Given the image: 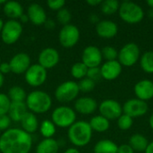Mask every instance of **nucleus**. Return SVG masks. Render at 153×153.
<instances>
[{
    "label": "nucleus",
    "instance_id": "6e6552de",
    "mask_svg": "<svg viewBox=\"0 0 153 153\" xmlns=\"http://www.w3.org/2000/svg\"><path fill=\"white\" fill-rule=\"evenodd\" d=\"M0 33L4 44L13 45L20 39L22 33V25L17 20H9L4 23Z\"/></svg>",
    "mask_w": 153,
    "mask_h": 153
},
{
    "label": "nucleus",
    "instance_id": "7ed1b4c3",
    "mask_svg": "<svg viewBox=\"0 0 153 153\" xmlns=\"http://www.w3.org/2000/svg\"><path fill=\"white\" fill-rule=\"evenodd\" d=\"M27 108L33 114H43L48 111L52 106L50 95L43 91H33L29 93L25 100Z\"/></svg>",
    "mask_w": 153,
    "mask_h": 153
},
{
    "label": "nucleus",
    "instance_id": "6e6d98bb",
    "mask_svg": "<svg viewBox=\"0 0 153 153\" xmlns=\"http://www.w3.org/2000/svg\"><path fill=\"white\" fill-rule=\"evenodd\" d=\"M5 2H6V1H3V0H2V1H0V11H1V7H2V6H1V4H4Z\"/></svg>",
    "mask_w": 153,
    "mask_h": 153
},
{
    "label": "nucleus",
    "instance_id": "a19ab883",
    "mask_svg": "<svg viewBox=\"0 0 153 153\" xmlns=\"http://www.w3.org/2000/svg\"><path fill=\"white\" fill-rule=\"evenodd\" d=\"M117 153H134V151L129 144H122L118 146Z\"/></svg>",
    "mask_w": 153,
    "mask_h": 153
},
{
    "label": "nucleus",
    "instance_id": "6ab92c4d",
    "mask_svg": "<svg viewBox=\"0 0 153 153\" xmlns=\"http://www.w3.org/2000/svg\"><path fill=\"white\" fill-rule=\"evenodd\" d=\"M27 15L29 17V21L37 26L44 25L47 21L46 11L40 4L37 3H32L28 6Z\"/></svg>",
    "mask_w": 153,
    "mask_h": 153
},
{
    "label": "nucleus",
    "instance_id": "c03bdc74",
    "mask_svg": "<svg viewBox=\"0 0 153 153\" xmlns=\"http://www.w3.org/2000/svg\"><path fill=\"white\" fill-rule=\"evenodd\" d=\"M86 3L91 6H96V5H99L102 3L101 0H87Z\"/></svg>",
    "mask_w": 153,
    "mask_h": 153
},
{
    "label": "nucleus",
    "instance_id": "a878e982",
    "mask_svg": "<svg viewBox=\"0 0 153 153\" xmlns=\"http://www.w3.org/2000/svg\"><path fill=\"white\" fill-rule=\"evenodd\" d=\"M90 126L92 129V131L98 132V133H104L109 129L110 126V122L104 117L98 115L94 116L91 118L90 122Z\"/></svg>",
    "mask_w": 153,
    "mask_h": 153
},
{
    "label": "nucleus",
    "instance_id": "393cba45",
    "mask_svg": "<svg viewBox=\"0 0 153 153\" xmlns=\"http://www.w3.org/2000/svg\"><path fill=\"white\" fill-rule=\"evenodd\" d=\"M58 150V143L53 138H48L39 142L36 148V153H57Z\"/></svg>",
    "mask_w": 153,
    "mask_h": 153
},
{
    "label": "nucleus",
    "instance_id": "603ef678",
    "mask_svg": "<svg viewBox=\"0 0 153 153\" xmlns=\"http://www.w3.org/2000/svg\"><path fill=\"white\" fill-rule=\"evenodd\" d=\"M146 4H147L151 8H153V0H147V1H146Z\"/></svg>",
    "mask_w": 153,
    "mask_h": 153
},
{
    "label": "nucleus",
    "instance_id": "de8ad7c7",
    "mask_svg": "<svg viewBox=\"0 0 153 153\" xmlns=\"http://www.w3.org/2000/svg\"><path fill=\"white\" fill-rule=\"evenodd\" d=\"M64 153H80V152L76 148H69Z\"/></svg>",
    "mask_w": 153,
    "mask_h": 153
},
{
    "label": "nucleus",
    "instance_id": "79ce46f5",
    "mask_svg": "<svg viewBox=\"0 0 153 153\" xmlns=\"http://www.w3.org/2000/svg\"><path fill=\"white\" fill-rule=\"evenodd\" d=\"M11 67H10V65L9 63H6V62H1L0 64V73L2 74H9L11 73Z\"/></svg>",
    "mask_w": 153,
    "mask_h": 153
},
{
    "label": "nucleus",
    "instance_id": "f257e3e1",
    "mask_svg": "<svg viewBox=\"0 0 153 153\" xmlns=\"http://www.w3.org/2000/svg\"><path fill=\"white\" fill-rule=\"evenodd\" d=\"M32 147V138L22 129L10 128L0 135L1 153H29Z\"/></svg>",
    "mask_w": 153,
    "mask_h": 153
},
{
    "label": "nucleus",
    "instance_id": "58836bf2",
    "mask_svg": "<svg viewBox=\"0 0 153 153\" xmlns=\"http://www.w3.org/2000/svg\"><path fill=\"white\" fill-rule=\"evenodd\" d=\"M47 4L51 10L59 11L62 8H64L65 4V0H48L47 2Z\"/></svg>",
    "mask_w": 153,
    "mask_h": 153
},
{
    "label": "nucleus",
    "instance_id": "a18cd8bd",
    "mask_svg": "<svg viewBox=\"0 0 153 153\" xmlns=\"http://www.w3.org/2000/svg\"><path fill=\"white\" fill-rule=\"evenodd\" d=\"M20 22L21 23H25V22H29V17H28V15L27 14H22L21 17H20Z\"/></svg>",
    "mask_w": 153,
    "mask_h": 153
},
{
    "label": "nucleus",
    "instance_id": "ddd939ff",
    "mask_svg": "<svg viewBox=\"0 0 153 153\" xmlns=\"http://www.w3.org/2000/svg\"><path fill=\"white\" fill-rule=\"evenodd\" d=\"M103 60L101 50L96 46L86 47L82 54V62L88 67H100Z\"/></svg>",
    "mask_w": 153,
    "mask_h": 153
},
{
    "label": "nucleus",
    "instance_id": "4468645a",
    "mask_svg": "<svg viewBox=\"0 0 153 153\" xmlns=\"http://www.w3.org/2000/svg\"><path fill=\"white\" fill-rule=\"evenodd\" d=\"M60 56L58 51L54 48H46L42 49L39 55V65L43 68L51 69L59 63Z\"/></svg>",
    "mask_w": 153,
    "mask_h": 153
},
{
    "label": "nucleus",
    "instance_id": "09e8293b",
    "mask_svg": "<svg viewBox=\"0 0 153 153\" xmlns=\"http://www.w3.org/2000/svg\"><path fill=\"white\" fill-rule=\"evenodd\" d=\"M91 22H99L100 21H99V18H98V16H96L95 14H92L91 16Z\"/></svg>",
    "mask_w": 153,
    "mask_h": 153
},
{
    "label": "nucleus",
    "instance_id": "ea45409f",
    "mask_svg": "<svg viewBox=\"0 0 153 153\" xmlns=\"http://www.w3.org/2000/svg\"><path fill=\"white\" fill-rule=\"evenodd\" d=\"M11 119L8 115H0V131H6L11 125Z\"/></svg>",
    "mask_w": 153,
    "mask_h": 153
},
{
    "label": "nucleus",
    "instance_id": "f3484780",
    "mask_svg": "<svg viewBox=\"0 0 153 153\" xmlns=\"http://www.w3.org/2000/svg\"><path fill=\"white\" fill-rule=\"evenodd\" d=\"M134 91L137 99L147 102L153 98V82L147 79L137 82L134 87Z\"/></svg>",
    "mask_w": 153,
    "mask_h": 153
},
{
    "label": "nucleus",
    "instance_id": "9d476101",
    "mask_svg": "<svg viewBox=\"0 0 153 153\" xmlns=\"http://www.w3.org/2000/svg\"><path fill=\"white\" fill-rule=\"evenodd\" d=\"M48 73L45 68H43L39 64L30 65L29 69L24 74V78L26 82L31 87H39L47 80Z\"/></svg>",
    "mask_w": 153,
    "mask_h": 153
},
{
    "label": "nucleus",
    "instance_id": "7c9ffc66",
    "mask_svg": "<svg viewBox=\"0 0 153 153\" xmlns=\"http://www.w3.org/2000/svg\"><path fill=\"white\" fill-rule=\"evenodd\" d=\"M120 3L117 0H105L100 4V10L106 15H111L118 12Z\"/></svg>",
    "mask_w": 153,
    "mask_h": 153
},
{
    "label": "nucleus",
    "instance_id": "4c0bfd02",
    "mask_svg": "<svg viewBox=\"0 0 153 153\" xmlns=\"http://www.w3.org/2000/svg\"><path fill=\"white\" fill-rule=\"evenodd\" d=\"M87 78L92 80L93 82L100 81L101 79V74H100V67H92V68H88L87 72Z\"/></svg>",
    "mask_w": 153,
    "mask_h": 153
},
{
    "label": "nucleus",
    "instance_id": "37998d69",
    "mask_svg": "<svg viewBox=\"0 0 153 153\" xmlns=\"http://www.w3.org/2000/svg\"><path fill=\"white\" fill-rule=\"evenodd\" d=\"M45 27L47 28V29H48V30H53L55 27H56V23H55V22L53 21V20H51V19H47V21H46V22H45Z\"/></svg>",
    "mask_w": 153,
    "mask_h": 153
},
{
    "label": "nucleus",
    "instance_id": "412c9836",
    "mask_svg": "<svg viewBox=\"0 0 153 153\" xmlns=\"http://www.w3.org/2000/svg\"><path fill=\"white\" fill-rule=\"evenodd\" d=\"M4 13L10 18V20H17L23 14L22 5L17 1H7L3 6Z\"/></svg>",
    "mask_w": 153,
    "mask_h": 153
},
{
    "label": "nucleus",
    "instance_id": "4be33fe9",
    "mask_svg": "<svg viewBox=\"0 0 153 153\" xmlns=\"http://www.w3.org/2000/svg\"><path fill=\"white\" fill-rule=\"evenodd\" d=\"M28 112L27 106L24 102H12L9 111H8V117L12 121L14 122H21L22 118L24 117V115Z\"/></svg>",
    "mask_w": 153,
    "mask_h": 153
},
{
    "label": "nucleus",
    "instance_id": "aec40b11",
    "mask_svg": "<svg viewBox=\"0 0 153 153\" xmlns=\"http://www.w3.org/2000/svg\"><path fill=\"white\" fill-rule=\"evenodd\" d=\"M99 108L97 101L91 97H81L75 100L74 109L82 115L93 114Z\"/></svg>",
    "mask_w": 153,
    "mask_h": 153
},
{
    "label": "nucleus",
    "instance_id": "dca6fc26",
    "mask_svg": "<svg viewBox=\"0 0 153 153\" xmlns=\"http://www.w3.org/2000/svg\"><path fill=\"white\" fill-rule=\"evenodd\" d=\"M100 68L102 79H105L107 81H114L120 76L123 66L117 60H115L106 61L104 64L101 65Z\"/></svg>",
    "mask_w": 153,
    "mask_h": 153
},
{
    "label": "nucleus",
    "instance_id": "2eb2a0df",
    "mask_svg": "<svg viewBox=\"0 0 153 153\" xmlns=\"http://www.w3.org/2000/svg\"><path fill=\"white\" fill-rule=\"evenodd\" d=\"M9 65L12 73L15 74H25V72L30 66V56L26 53H17L11 58Z\"/></svg>",
    "mask_w": 153,
    "mask_h": 153
},
{
    "label": "nucleus",
    "instance_id": "f8f14e48",
    "mask_svg": "<svg viewBox=\"0 0 153 153\" xmlns=\"http://www.w3.org/2000/svg\"><path fill=\"white\" fill-rule=\"evenodd\" d=\"M98 108L100 116L104 117L109 121L118 119V117L123 114V108L121 104L116 100L112 99L104 100L100 104Z\"/></svg>",
    "mask_w": 153,
    "mask_h": 153
},
{
    "label": "nucleus",
    "instance_id": "9b49d317",
    "mask_svg": "<svg viewBox=\"0 0 153 153\" xmlns=\"http://www.w3.org/2000/svg\"><path fill=\"white\" fill-rule=\"evenodd\" d=\"M122 108L123 114H126L131 117L132 118L143 117L149 110V106L147 102L141 100L137 98L126 100L122 106Z\"/></svg>",
    "mask_w": 153,
    "mask_h": 153
},
{
    "label": "nucleus",
    "instance_id": "5701e85b",
    "mask_svg": "<svg viewBox=\"0 0 153 153\" xmlns=\"http://www.w3.org/2000/svg\"><path fill=\"white\" fill-rule=\"evenodd\" d=\"M20 123L22 130L30 134L35 133L39 128V121L36 115L29 111L24 115Z\"/></svg>",
    "mask_w": 153,
    "mask_h": 153
},
{
    "label": "nucleus",
    "instance_id": "3c124183",
    "mask_svg": "<svg viewBox=\"0 0 153 153\" xmlns=\"http://www.w3.org/2000/svg\"><path fill=\"white\" fill-rule=\"evenodd\" d=\"M149 124H150V126L151 128L153 130V113L151 115L150 117V120H149Z\"/></svg>",
    "mask_w": 153,
    "mask_h": 153
},
{
    "label": "nucleus",
    "instance_id": "c756f323",
    "mask_svg": "<svg viewBox=\"0 0 153 153\" xmlns=\"http://www.w3.org/2000/svg\"><path fill=\"white\" fill-rule=\"evenodd\" d=\"M56 126L55 124L48 119H45L41 122V124L39 125V132L40 134L45 138H52V136H54V134H56Z\"/></svg>",
    "mask_w": 153,
    "mask_h": 153
},
{
    "label": "nucleus",
    "instance_id": "473e14b6",
    "mask_svg": "<svg viewBox=\"0 0 153 153\" xmlns=\"http://www.w3.org/2000/svg\"><path fill=\"white\" fill-rule=\"evenodd\" d=\"M101 55L104 59L107 61H115L117 60L118 57V51L116 48L112 46H106L101 49Z\"/></svg>",
    "mask_w": 153,
    "mask_h": 153
},
{
    "label": "nucleus",
    "instance_id": "13d9d810",
    "mask_svg": "<svg viewBox=\"0 0 153 153\" xmlns=\"http://www.w3.org/2000/svg\"><path fill=\"white\" fill-rule=\"evenodd\" d=\"M0 153H1V152H0Z\"/></svg>",
    "mask_w": 153,
    "mask_h": 153
},
{
    "label": "nucleus",
    "instance_id": "423d86ee",
    "mask_svg": "<svg viewBox=\"0 0 153 153\" xmlns=\"http://www.w3.org/2000/svg\"><path fill=\"white\" fill-rule=\"evenodd\" d=\"M140 57L141 51L139 46L134 42H128L119 50L117 61L122 66L131 67L140 60Z\"/></svg>",
    "mask_w": 153,
    "mask_h": 153
},
{
    "label": "nucleus",
    "instance_id": "39448f33",
    "mask_svg": "<svg viewBox=\"0 0 153 153\" xmlns=\"http://www.w3.org/2000/svg\"><path fill=\"white\" fill-rule=\"evenodd\" d=\"M51 121L56 126L65 128L70 127L73 124L76 122V113L69 107L60 106L55 108L51 115Z\"/></svg>",
    "mask_w": 153,
    "mask_h": 153
},
{
    "label": "nucleus",
    "instance_id": "f704fd0d",
    "mask_svg": "<svg viewBox=\"0 0 153 153\" xmlns=\"http://www.w3.org/2000/svg\"><path fill=\"white\" fill-rule=\"evenodd\" d=\"M56 19L64 26L67 25V24H70V21L72 19V13H71V12L68 9L64 7L61 10L57 11Z\"/></svg>",
    "mask_w": 153,
    "mask_h": 153
},
{
    "label": "nucleus",
    "instance_id": "4d7b16f0",
    "mask_svg": "<svg viewBox=\"0 0 153 153\" xmlns=\"http://www.w3.org/2000/svg\"><path fill=\"white\" fill-rule=\"evenodd\" d=\"M0 64H1V57H0Z\"/></svg>",
    "mask_w": 153,
    "mask_h": 153
},
{
    "label": "nucleus",
    "instance_id": "1a4fd4ad",
    "mask_svg": "<svg viewBox=\"0 0 153 153\" xmlns=\"http://www.w3.org/2000/svg\"><path fill=\"white\" fill-rule=\"evenodd\" d=\"M58 39L60 44L66 48L74 47L80 39V30L74 24H67L62 27L59 31Z\"/></svg>",
    "mask_w": 153,
    "mask_h": 153
},
{
    "label": "nucleus",
    "instance_id": "5fc2aeb1",
    "mask_svg": "<svg viewBox=\"0 0 153 153\" xmlns=\"http://www.w3.org/2000/svg\"><path fill=\"white\" fill-rule=\"evenodd\" d=\"M4 22H3V20L0 18V32H1V30H2V29H3V26H4Z\"/></svg>",
    "mask_w": 153,
    "mask_h": 153
},
{
    "label": "nucleus",
    "instance_id": "b1692460",
    "mask_svg": "<svg viewBox=\"0 0 153 153\" xmlns=\"http://www.w3.org/2000/svg\"><path fill=\"white\" fill-rule=\"evenodd\" d=\"M148 139L141 134H134L129 139V145L133 148L134 152H144L149 145Z\"/></svg>",
    "mask_w": 153,
    "mask_h": 153
},
{
    "label": "nucleus",
    "instance_id": "864d4df0",
    "mask_svg": "<svg viewBox=\"0 0 153 153\" xmlns=\"http://www.w3.org/2000/svg\"><path fill=\"white\" fill-rule=\"evenodd\" d=\"M149 16L153 19V8H151L150 10H149Z\"/></svg>",
    "mask_w": 153,
    "mask_h": 153
},
{
    "label": "nucleus",
    "instance_id": "cd10ccee",
    "mask_svg": "<svg viewBox=\"0 0 153 153\" xmlns=\"http://www.w3.org/2000/svg\"><path fill=\"white\" fill-rule=\"evenodd\" d=\"M140 65L146 74H153V51H146L141 56Z\"/></svg>",
    "mask_w": 153,
    "mask_h": 153
},
{
    "label": "nucleus",
    "instance_id": "72a5a7b5",
    "mask_svg": "<svg viewBox=\"0 0 153 153\" xmlns=\"http://www.w3.org/2000/svg\"><path fill=\"white\" fill-rule=\"evenodd\" d=\"M133 124H134V118H132L131 117L126 114H122L117 119V126L122 131L129 130L133 126Z\"/></svg>",
    "mask_w": 153,
    "mask_h": 153
},
{
    "label": "nucleus",
    "instance_id": "0eeeda50",
    "mask_svg": "<svg viewBox=\"0 0 153 153\" xmlns=\"http://www.w3.org/2000/svg\"><path fill=\"white\" fill-rule=\"evenodd\" d=\"M79 92L78 82L74 81H66L57 86L55 91V97L59 102L67 103L74 100L78 97Z\"/></svg>",
    "mask_w": 153,
    "mask_h": 153
},
{
    "label": "nucleus",
    "instance_id": "2f4dec72",
    "mask_svg": "<svg viewBox=\"0 0 153 153\" xmlns=\"http://www.w3.org/2000/svg\"><path fill=\"white\" fill-rule=\"evenodd\" d=\"M88 67L82 62H76L71 67V75L74 79L82 80L87 76Z\"/></svg>",
    "mask_w": 153,
    "mask_h": 153
},
{
    "label": "nucleus",
    "instance_id": "8fccbe9b",
    "mask_svg": "<svg viewBox=\"0 0 153 153\" xmlns=\"http://www.w3.org/2000/svg\"><path fill=\"white\" fill-rule=\"evenodd\" d=\"M4 74H2L0 73V88L3 86V84H4Z\"/></svg>",
    "mask_w": 153,
    "mask_h": 153
},
{
    "label": "nucleus",
    "instance_id": "bb28decb",
    "mask_svg": "<svg viewBox=\"0 0 153 153\" xmlns=\"http://www.w3.org/2000/svg\"><path fill=\"white\" fill-rule=\"evenodd\" d=\"M118 146L117 143L108 139L99 141L93 149L94 153H117Z\"/></svg>",
    "mask_w": 153,
    "mask_h": 153
},
{
    "label": "nucleus",
    "instance_id": "49530a36",
    "mask_svg": "<svg viewBox=\"0 0 153 153\" xmlns=\"http://www.w3.org/2000/svg\"><path fill=\"white\" fill-rule=\"evenodd\" d=\"M144 153H153V141L149 143V145H148V147H147Z\"/></svg>",
    "mask_w": 153,
    "mask_h": 153
},
{
    "label": "nucleus",
    "instance_id": "e433bc0d",
    "mask_svg": "<svg viewBox=\"0 0 153 153\" xmlns=\"http://www.w3.org/2000/svg\"><path fill=\"white\" fill-rule=\"evenodd\" d=\"M11 100L8 96L4 93H0V115H7L10 106Z\"/></svg>",
    "mask_w": 153,
    "mask_h": 153
},
{
    "label": "nucleus",
    "instance_id": "c85d7f7f",
    "mask_svg": "<svg viewBox=\"0 0 153 153\" xmlns=\"http://www.w3.org/2000/svg\"><path fill=\"white\" fill-rule=\"evenodd\" d=\"M7 96L10 99L11 102H24L26 100L27 94L24 89L16 85V86H13L10 88Z\"/></svg>",
    "mask_w": 153,
    "mask_h": 153
},
{
    "label": "nucleus",
    "instance_id": "a211bd4d",
    "mask_svg": "<svg viewBox=\"0 0 153 153\" xmlns=\"http://www.w3.org/2000/svg\"><path fill=\"white\" fill-rule=\"evenodd\" d=\"M96 32L100 38L112 39L117 36L118 26L111 20H101L96 24Z\"/></svg>",
    "mask_w": 153,
    "mask_h": 153
},
{
    "label": "nucleus",
    "instance_id": "20e7f679",
    "mask_svg": "<svg viewBox=\"0 0 153 153\" xmlns=\"http://www.w3.org/2000/svg\"><path fill=\"white\" fill-rule=\"evenodd\" d=\"M118 13L120 18L126 23L136 24L144 18L143 9L136 3L132 1H124L120 4Z\"/></svg>",
    "mask_w": 153,
    "mask_h": 153
},
{
    "label": "nucleus",
    "instance_id": "f03ea898",
    "mask_svg": "<svg viewBox=\"0 0 153 153\" xmlns=\"http://www.w3.org/2000/svg\"><path fill=\"white\" fill-rule=\"evenodd\" d=\"M92 132L89 122L80 120L76 121L68 128L67 136L74 146L84 147L91 141Z\"/></svg>",
    "mask_w": 153,
    "mask_h": 153
},
{
    "label": "nucleus",
    "instance_id": "c9c22d12",
    "mask_svg": "<svg viewBox=\"0 0 153 153\" xmlns=\"http://www.w3.org/2000/svg\"><path fill=\"white\" fill-rule=\"evenodd\" d=\"M95 85H96V82L87 77L80 80V82H78L79 90L80 91H82V92H90L93 91L95 88Z\"/></svg>",
    "mask_w": 153,
    "mask_h": 153
}]
</instances>
